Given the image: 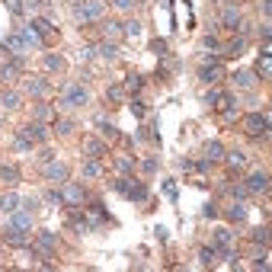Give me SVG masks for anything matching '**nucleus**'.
<instances>
[{"label": "nucleus", "mask_w": 272, "mask_h": 272, "mask_svg": "<svg viewBox=\"0 0 272 272\" xmlns=\"http://www.w3.org/2000/svg\"><path fill=\"white\" fill-rule=\"evenodd\" d=\"M71 13L77 23H93L106 13V3L103 0H71Z\"/></svg>", "instance_id": "1"}, {"label": "nucleus", "mask_w": 272, "mask_h": 272, "mask_svg": "<svg viewBox=\"0 0 272 272\" xmlns=\"http://www.w3.org/2000/svg\"><path fill=\"white\" fill-rule=\"evenodd\" d=\"M90 103V93H87V87L80 84H67L64 87V96H61V109H77V106H87Z\"/></svg>", "instance_id": "2"}, {"label": "nucleus", "mask_w": 272, "mask_h": 272, "mask_svg": "<svg viewBox=\"0 0 272 272\" xmlns=\"http://www.w3.org/2000/svg\"><path fill=\"white\" fill-rule=\"evenodd\" d=\"M243 128H247V135L250 138H266V132H269V112H250L247 119H243Z\"/></svg>", "instance_id": "3"}, {"label": "nucleus", "mask_w": 272, "mask_h": 272, "mask_svg": "<svg viewBox=\"0 0 272 272\" xmlns=\"http://www.w3.org/2000/svg\"><path fill=\"white\" fill-rule=\"evenodd\" d=\"M3 243H10V247H16V250H26L32 243V237H29V230H23V227H6L3 230Z\"/></svg>", "instance_id": "4"}, {"label": "nucleus", "mask_w": 272, "mask_h": 272, "mask_svg": "<svg viewBox=\"0 0 272 272\" xmlns=\"http://www.w3.org/2000/svg\"><path fill=\"white\" fill-rule=\"evenodd\" d=\"M19 135H23V138H29L32 144H45V141H48V128H45L42 122H32V125H23V128H19Z\"/></svg>", "instance_id": "5"}, {"label": "nucleus", "mask_w": 272, "mask_h": 272, "mask_svg": "<svg viewBox=\"0 0 272 272\" xmlns=\"http://www.w3.org/2000/svg\"><path fill=\"white\" fill-rule=\"evenodd\" d=\"M61 195H64V205H71V208H80V202L87 199L84 186H77V182H64V189H61Z\"/></svg>", "instance_id": "6"}, {"label": "nucleus", "mask_w": 272, "mask_h": 272, "mask_svg": "<svg viewBox=\"0 0 272 272\" xmlns=\"http://www.w3.org/2000/svg\"><path fill=\"white\" fill-rule=\"evenodd\" d=\"M45 176H48L51 182H61V186H64L67 176H71V170H67V163H61V160H48L45 163Z\"/></svg>", "instance_id": "7"}, {"label": "nucleus", "mask_w": 272, "mask_h": 272, "mask_svg": "<svg viewBox=\"0 0 272 272\" xmlns=\"http://www.w3.org/2000/svg\"><path fill=\"white\" fill-rule=\"evenodd\" d=\"M247 189L250 192H269V173L266 170H253L247 176Z\"/></svg>", "instance_id": "8"}, {"label": "nucleus", "mask_w": 272, "mask_h": 272, "mask_svg": "<svg viewBox=\"0 0 272 272\" xmlns=\"http://www.w3.org/2000/svg\"><path fill=\"white\" fill-rule=\"evenodd\" d=\"M0 45H3L10 54H26V42H23V36H16V32H6V36L0 39Z\"/></svg>", "instance_id": "9"}, {"label": "nucleus", "mask_w": 272, "mask_h": 272, "mask_svg": "<svg viewBox=\"0 0 272 272\" xmlns=\"http://www.w3.org/2000/svg\"><path fill=\"white\" fill-rule=\"evenodd\" d=\"M199 77L205 80V84H218V80H224V67L221 64H202Z\"/></svg>", "instance_id": "10"}, {"label": "nucleus", "mask_w": 272, "mask_h": 272, "mask_svg": "<svg viewBox=\"0 0 272 272\" xmlns=\"http://www.w3.org/2000/svg\"><path fill=\"white\" fill-rule=\"evenodd\" d=\"M26 90H29L32 96H45V93H51V84L45 77H29L26 80Z\"/></svg>", "instance_id": "11"}, {"label": "nucleus", "mask_w": 272, "mask_h": 272, "mask_svg": "<svg viewBox=\"0 0 272 272\" xmlns=\"http://www.w3.org/2000/svg\"><path fill=\"white\" fill-rule=\"evenodd\" d=\"M19 71H23V67H19L16 61H3V64H0V84H13V80L19 77Z\"/></svg>", "instance_id": "12"}, {"label": "nucleus", "mask_w": 272, "mask_h": 272, "mask_svg": "<svg viewBox=\"0 0 272 272\" xmlns=\"http://www.w3.org/2000/svg\"><path fill=\"white\" fill-rule=\"evenodd\" d=\"M84 154H87V157L103 160V157H106V144H103V141H96V138H87V141H84Z\"/></svg>", "instance_id": "13"}, {"label": "nucleus", "mask_w": 272, "mask_h": 272, "mask_svg": "<svg viewBox=\"0 0 272 272\" xmlns=\"http://www.w3.org/2000/svg\"><path fill=\"white\" fill-rule=\"evenodd\" d=\"M247 48V36H237L224 45V58H240V51Z\"/></svg>", "instance_id": "14"}, {"label": "nucleus", "mask_w": 272, "mask_h": 272, "mask_svg": "<svg viewBox=\"0 0 272 272\" xmlns=\"http://www.w3.org/2000/svg\"><path fill=\"white\" fill-rule=\"evenodd\" d=\"M240 23H243V19H240V10H237V6H227V10L221 13V26H224V29H237Z\"/></svg>", "instance_id": "15"}, {"label": "nucleus", "mask_w": 272, "mask_h": 272, "mask_svg": "<svg viewBox=\"0 0 272 272\" xmlns=\"http://www.w3.org/2000/svg\"><path fill=\"white\" fill-rule=\"evenodd\" d=\"M19 202H23V199H19L16 192H3V195H0V212H3V215H13V212L19 208Z\"/></svg>", "instance_id": "16"}, {"label": "nucleus", "mask_w": 272, "mask_h": 272, "mask_svg": "<svg viewBox=\"0 0 272 272\" xmlns=\"http://www.w3.org/2000/svg\"><path fill=\"white\" fill-rule=\"evenodd\" d=\"M19 36H23V42L29 45V48H42V45H45V39L39 36V32L32 29V26H26V29H19Z\"/></svg>", "instance_id": "17"}, {"label": "nucleus", "mask_w": 272, "mask_h": 272, "mask_svg": "<svg viewBox=\"0 0 272 272\" xmlns=\"http://www.w3.org/2000/svg\"><path fill=\"white\" fill-rule=\"evenodd\" d=\"M80 173H84L87 180H96V176H103V163H99L96 157H90V160H84V167H80Z\"/></svg>", "instance_id": "18"}, {"label": "nucleus", "mask_w": 272, "mask_h": 272, "mask_svg": "<svg viewBox=\"0 0 272 272\" xmlns=\"http://www.w3.org/2000/svg\"><path fill=\"white\" fill-rule=\"evenodd\" d=\"M224 215H227L230 218V221H247V215H250V208L247 205H243V202H230V208H227V212H224Z\"/></svg>", "instance_id": "19"}, {"label": "nucleus", "mask_w": 272, "mask_h": 272, "mask_svg": "<svg viewBox=\"0 0 272 272\" xmlns=\"http://www.w3.org/2000/svg\"><path fill=\"white\" fill-rule=\"evenodd\" d=\"M0 106H3V109H19V106H23V96H19L16 90H3V93H0Z\"/></svg>", "instance_id": "20"}, {"label": "nucleus", "mask_w": 272, "mask_h": 272, "mask_svg": "<svg viewBox=\"0 0 272 272\" xmlns=\"http://www.w3.org/2000/svg\"><path fill=\"white\" fill-rule=\"evenodd\" d=\"M224 160H227L230 170H243L247 167V154L243 151H224Z\"/></svg>", "instance_id": "21"}, {"label": "nucleus", "mask_w": 272, "mask_h": 272, "mask_svg": "<svg viewBox=\"0 0 272 272\" xmlns=\"http://www.w3.org/2000/svg\"><path fill=\"white\" fill-rule=\"evenodd\" d=\"M125 195H128L132 202H144V199H147V186H144V182H128Z\"/></svg>", "instance_id": "22"}, {"label": "nucleus", "mask_w": 272, "mask_h": 272, "mask_svg": "<svg viewBox=\"0 0 272 272\" xmlns=\"http://www.w3.org/2000/svg\"><path fill=\"white\" fill-rule=\"evenodd\" d=\"M253 84H256V74L253 71H237L234 74V87H240V90H250Z\"/></svg>", "instance_id": "23"}, {"label": "nucleus", "mask_w": 272, "mask_h": 272, "mask_svg": "<svg viewBox=\"0 0 272 272\" xmlns=\"http://www.w3.org/2000/svg\"><path fill=\"white\" fill-rule=\"evenodd\" d=\"M32 29H36L39 32V36H42V39H48L51 36V32H54V26H51V19H45V16H39V19H32Z\"/></svg>", "instance_id": "24"}, {"label": "nucleus", "mask_w": 272, "mask_h": 272, "mask_svg": "<svg viewBox=\"0 0 272 272\" xmlns=\"http://www.w3.org/2000/svg\"><path fill=\"white\" fill-rule=\"evenodd\" d=\"M96 54H99L103 61H115V54H119V48H115V42H106V39H103V42L96 45Z\"/></svg>", "instance_id": "25"}, {"label": "nucleus", "mask_w": 272, "mask_h": 272, "mask_svg": "<svg viewBox=\"0 0 272 272\" xmlns=\"http://www.w3.org/2000/svg\"><path fill=\"white\" fill-rule=\"evenodd\" d=\"M224 157V144H221V141H208V144H205V160H221Z\"/></svg>", "instance_id": "26"}, {"label": "nucleus", "mask_w": 272, "mask_h": 272, "mask_svg": "<svg viewBox=\"0 0 272 272\" xmlns=\"http://www.w3.org/2000/svg\"><path fill=\"white\" fill-rule=\"evenodd\" d=\"M0 180L13 186V182H19V170L13 167V163H0Z\"/></svg>", "instance_id": "27"}, {"label": "nucleus", "mask_w": 272, "mask_h": 272, "mask_svg": "<svg viewBox=\"0 0 272 272\" xmlns=\"http://www.w3.org/2000/svg\"><path fill=\"white\" fill-rule=\"evenodd\" d=\"M39 247L42 250H54L58 247V234H54V230H39Z\"/></svg>", "instance_id": "28"}, {"label": "nucleus", "mask_w": 272, "mask_h": 272, "mask_svg": "<svg viewBox=\"0 0 272 272\" xmlns=\"http://www.w3.org/2000/svg\"><path fill=\"white\" fill-rule=\"evenodd\" d=\"M230 240H234V234H230L227 227H215V247H230Z\"/></svg>", "instance_id": "29"}, {"label": "nucleus", "mask_w": 272, "mask_h": 272, "mask_svg": "<svg viewBox=\"0 0 272 272\" xmlns=\"http://www.w3.org/2000/svg\"><path fill=\"white\" fill-rule=\"evenodd\" d=\"M13 227H23V230H29L32 227V215L29 212H13Z\"/></svg>", "instance_id": "30"}, {"label": "nucleus", "mask_w": 272, "mask_h": 272, "mask_svg": "<svg viewBox=\"0 0 272 272\" xmlns=\"http://www.w3.org/2000/svg\"><path fill=\"white\" fill-rule=\"evenodd\" d=\"M215 260H218V247H202L199 250V263L202 266H215Z\"/></svg>", "instance_id": "31"}, {"label": "nucleus", "mask_w": 272, "mask_h": 272, "mask_svg": "<svg viewBox=\"0 0 272 272\" xmlns=\"http://www.w3.org/2000/svg\"><path fill=\"white\" fill-rule=\"evenodd\" d=\"M122 87H125V93H138L141 87H144V80H141V74H128Z\"/></svg>", "instance_id": "32"}, {"label": "nucleus", "mask_w": 272, "mask_h": 272, "mask_svg": "<svg viewBox=\"0 0 272 272\" xmlns=\"http://www.w3.org/2000/svg\"><path fill=\"white\" fill-rule=\"evenodd\" d=\"M99 29H103V36H106V39H115V36L122 32V23H115V19H106Z\"/></svg>", "instance_id": "33"}, {"label": "nucleus", "mask_w": 272, "mask_h": 272, "mask_svg": "<svg viewBox=\"0 0 272 272\" xmlns=\"http://www.w3.org/2000/svg\"><path fill=\"white\" fill-rule=\"evenodd\" d=\"M250 240L266 247V243H269V227H253V230H250Z\"/></svg>", "instance_id": "34"}, {"label": "nucleus", "mask_w": 272, "mask_h": 272, "mask_svg": "<svg viewBox=\"0 0 272 272\" xmlns=\"http://www.w3.org/2000/svg\"><path fill=\"white\" fill-rule=\"evenodd\" d=\"M74 128H77V125H74V119H58V122H54V132H58V135H74Z\"/></svg>", "instance_id": "35"}, {"label": "nucleus", "mask_w": 272, "mask_h": 272, "mask_svg": "<svg viewBox=\"0 0 272 272\" xmlns=\"http://www.w3.org/2000/svg\"><path fill=\"white\" fill-rule=\"evenodd\" d=\"M122 32H125L128 39H138L141 36V23H138V19H128V23L122 26Z\"/></svg>", "instance_id": "36"}, {"label": "nucleus", "mask_w": 272, "mask_h": 272, "mask_svg": "<svg viewBox=\"0 0 272 272\" xmlns=\"http://www.w3.org/2000/svg\"><path fill=\"white\" fill-rule=\"evenodd\" d=\"M6 10L13 16H26V0H6Z\"/></svg>", "instance_id": "37"}, {"label": "nucleus", "mask_w": 272, "mask_h": 272, "mask_svg": "<svg viewBox=\"0 0 272 272\" xmlns=\"http://www.w3.org/2000/svg\"><path fill=\"white\" fill-rule=\"evenodd\" d=\"M106 96H109V99H112V103H122V99H125V87H119V84H112V87H109V90H106Z\"/></svg>", "instance_id": "38"}, {"label": "nucleus", "mask_w": 272, "mask_h": 272, "mask_svg": "<svg viewBox=\"0 0 272 272\" xmlns=\"http://www.w3.org/2000/svg\"><path fill=\"white\" fill-rule=\"evenodd\" d=\"M13 147H16V154H29V151H32V141H29V138H23V135H16Z\"/></svg>", "instance_id": "39"}, {"label": "nucleus", "mask_w": 272, "mask_h": 272, "mask_svg": "<svg viewBox=\"0 0 272 272\" xmlns=\"http://www.w3.org/2000/svg\"><path fill=\"white\" fill-rule=\"evenodd\" d=\"M45 67H48V71H61V67H64V58H58V54H45Z\"/></svg>", "instance_id": "40"}, {"label": "nucleus", "mask_w": 272, "mask_h": 272, "mask_svg": "<svg viewBox=\"0 0 272 272\" xmlns=\"http://www.w3.org/2000/svg\"><path fill=\"white\" fill-rule=\"evenodd\" d=\"M256 74H263V77H269V74H272V61H269V54H263V58H260V64H256Z\"/></svg>", "instance_id": "41"}, {"label": "nucleus", "mask_w": 272, "mask_h": 272, "mask_svg": "<svg viewBox=\"0 0 272 272\" xmlns=\"http://www.w3.org/2000/svg\"><path fill=\"white\" fill-rule=\"evenodd\" d=\"M151 48H154V54H157V58H167V51H170V45H167V42H163V39H154V45H151Z\"/></svg>", "instance_id": "42"}, {"label": "nucleus", "mask_w": 272, "mask_h": 272, "mask_svg": "<svg viewBox=\"0 0 272 272\" xmlns=\"http://www.w3.org/2000/svg\"><path fill=\"white\" fill-rule=\"evenodd\" d=\"M132 167H135L132 157H115V170H119V173H128Z\"/></svg>", "instance_id": "43"}, {"label": "nucleus", "mask_w": 272, "mask_h": 272, "mask_svg": "<svg viewBox=\"0 0 272 272\" xmlns=\"http://www.w3.org/2000/svg\"><path fill=\"white\" fill-rule=\"evenodd\" d=\"M227 192H230V199H237V202H243V199H247V192H250V189H247V186H230V189H227Z\"/></svg>", "instance_id": "44"}, {"label": "nucleus", "mask_w": 272, "mask_h": 272, "mask_svg": "<svg viewBox=\"0 0 272 272\" xmlns=\"http://www.w3.org/2000/svg\"><path fill=\"white\" fill-rule=\"evenodd\" d=\"M77 58H80V61H90V58H96V45H84V48L77 51Z\"/></svg>", "instance_id": "45"}, {"label": "nucleus", "mask_w": 272, "mask_h": 272, "mask_svg": "<svg viewBox=\"0 0 272 272\" xmlns=\"http://www.w3.org/2000/svg\"><path fill=\"white\" fill-rule=\"evenodd\" d=\"M132 112L138 115V119H144V115H147V106L141 103V99H132Z\"/></svg>", "instance_id": "46"}, {"label": "nucleus", "mask_w": 272, "mask_h": 272, "mask_svg": "<svg viewBox=\"0 0 272 272\" xmlns=\"http://www.w3.org/2000/svg\"><path fill=\"white\" fill-rule=\"evenodd\" d=\"M237 115H240V112H237V103H227V106H224V122H234Z\"/></svg>", "instance_id": "47"}, {"label": "nucleus", "mask_w": 272, "mask_h": 272, "mask_svg": "<svg viewBox=\"0 0 272 272\" xmlns=\"http://www.w3.org/2000/svg\"><path fill=\"white\" fill-rule=\"evenodd\" d=\"M51 115L54 112H51L48 106H36V122H45V119H51Z\"/></svg>", "instance_id": "48"}, {"label": "nucleus", "mask_w": 272, "mask_h": 272, "mask_svg": "<svg viewBox=\"0 0 272 272\" xmlns=\"http://www.w3.org/2000/svg\"><path fill=\"white\" fill-rule=\"evenodd\" d=\"M45 199H48L51 205H64V195H61L58 189H48V195H45Z\"/></svg>", "instance_id": "49"}, {"label": "nucleus", "mask_w": 272, "mask_h": 272, "mask_svg": "<svg viewBox=\"0 0 272 272\" xmlns=\"http://www.w3.org/2000/svg\"><path fill=\"white\" fill-rule=\"evenodd\" d=\"M202 215H205L208 221H215V218H218V205H215V202H208V205L202 208Z\"/></svg>", "instance_id": "50"}, {"label": "nucleus", "mask_w": 272, "mask_h": 272, "mask_svg": "<svg viewBox=\"0 0 272 272\" xmlns=\"http://www.w3.org/2000/svg\"><path fill=\"white\" fill-rule=\"evenodd\" d=\"M202 48H205V51H215V48H218V39H215V36H205V39H202Z\"/></svg>", "instance_id": "51"}, {"label": "nucleus", "mask_w": 272, "mask_h": 272, "mask_svg": "<svg viewBox=\"0 0 272 272\" xmlns=\"http://www.w3.org/2000/svg\"><path fill=\"white\" fill-rule=\"evenodd\" d=\"M128 182H132V180H125V176H122V180H115V182H112V189H115V192H122V195H125Z\"/></svg>", "instance_id": "52"}, {"label": "nucleus", "mask_w": 272, "mask_h": 272, "mask_svg": "<svg viewBox=\"0 0 272 272\" xmlns=\"http://www.w3.org/2000/svg\"><path fill=\"white\" fill-rule=\"evenodd\" d=\"M205 103H208V106H218V103H221V93H218V90H208Z\"/></svg>", "instance_id": "53"}, {"label": "nucleus", "mask_w": 272, "mask_h": 272, "mask_svg": "<svg viewBox=\"0 0 272 272\" xmlns=\"http://www.w3.org/2000/svg\"><path fill=\"white\" fill-rule=\"evenodd\" d=\"M163 192H167L170 199H176V182H173V180H167V182H163Z\"/></svg>", "instance_id": "54"}, {"label": "nucleus", "mask_w": 272, "mask_h": 272, "mask_svg": "<svg viewBox=\"0 0 272 272\" xmlns=\"http://www.w3.org/2000/svg\"><path fill=\"white\" fill-rule=\"evenodd\" d=\"M141 170H144V173H154V170H157V160H154V157H147L144 163H141Z\"/></svg>", "instance_id": "55"}, {"label": "nucleus", "mask_w": 272, "mask_h": 272, "mask_svg": "<svg viewBox=\"0 0 272 272\" xmlns=\"http://www.w3.org/2000/svg\"><path fill=\"white\" fill-rule=\"evenodd\" d=\"M115 6H119V10H132L135 3H132V0H115Z\"/></svg>", "instance_id": "56"}, {"label": "nucleus", "mask_w": 272, "mask_h": 272, "mask_svg": "<svg viewBox=\"0 0 272 272\" xmlns=\"http://www.w3.org/2000/svg\"><path fill=\"white\" fill-rule=\"evenodd\" d=\"M39 160H42V163H48V160H54V151H48V147H45V151H42V157H39Z\"/></svg>", "instance_id": "57"}, {"label": "nucleus", "mask_w": 272, "mask_h": 272, "mask_svg": "<svg viewBox=\"0 0 272 272\" xmlns=\"http://www.w3.org/2000/svg\"><path fill=\"white\" fill-rule=\"evenodd\" d=\"M29 6H51V0H36V3H29Z\"/></svg>", "instance_id": "58"}, {"label": "nucleus", "mask_w": 272, "mask_h": 272, "mask_svg": "<svg viewBox=\"0 0 272 272\" xmlns=\"http://www.w3.org/2000/svg\"><path fill=\"white\" fill-rule=\"evenodd\" d=\"M3 54H6V48H3V45H0V58H3Z\"/></svg>", "instance_id": "59"}, {"label": "nucleus", "mask_w": 272, "mask_h": 272, "mask_svg": "<svg viewBox=\"0 0 272 272\" xmlns=\"http://www.w3.org/2000/svg\"><path fill=\"white\" fill-rule=\"evenodd\" d=\"M132 3H144V0H132Z\"/></svg>", "instance_id": "60"}]
</instances>
